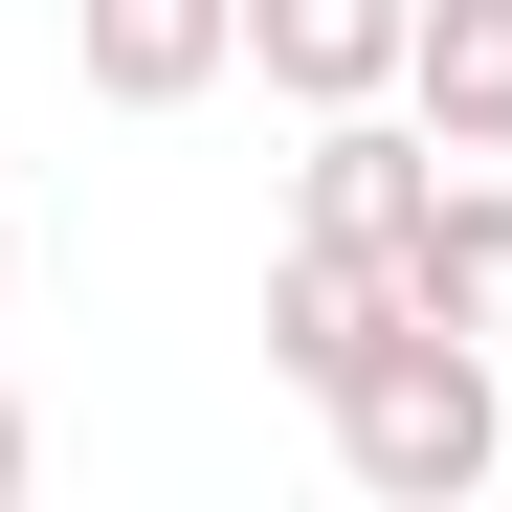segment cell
Wrapping results in <instances>:
<instances>
[{
  "label": "cell",
  "instance_id": "6da1fadb",
  "mask_svg": "<svg viewBox=\"0 0 512 512\" xmlns=\"http://www.w3.org/2000/svg\"><path fill=\"white\" fill-rule=\"evenodd\" d=\"M312 423H334V468H357L379 512H468V490L512 468V379H490V334H446V312H401Z\"/></svg>",
  "mask_w": 512,
  "mask_h": 512
},
{
  "label": "cell",
  "instance_id": "7a4b0ae2",
  "mask_svg": "<svg viewBox=\"0 0 512 512\" xmlns=\"http://www.w3.org/2000/svg\"><path fill=\"white\" fill-rule=\"evenodd\" d=\"M67 67H90V112H201L245 67V0H67Z\"/></svg>",
  "mask_w": 512,
  "mask_h": 512
},
{
  "label": "cell",
  "instance_id": "3957f363",
  "mask_svg": "<svg viewBox=\"0 0 512 512\" xmlns=\"http://www.w3.org/2000/svg\"><path fill=\"white\" fill-rule=\"evenodd\" d=\"M379 334H401V268H379V245H312V223H290V245H268V379H290V401H334Z\"/></svg>",
  "mask_w": 512,
  "mask_h": 512
},
{
  "label": "cell",
  "instance_id": "277c9868",
  "mask_svg": "<svg viewBox=\"0 0 512 512\" xmlns=\"http://www.w3.org/2000/svg\"><path fill=\"white\" fill-rule=\"evenodd\" d=\"M401 112L446 156H512V0H401Z\"/></svg>",
  "mask_w": 512,
  "mask_h": 512
},
{
  "label": "cell",
  "instance_id": "5b68a950",
  "mask_svg": "<svg viewBox=\"0 0 512 512\" xmlns=\"http://www.w3.org/2000/svg\"><path fill=\"white\" fill-rule=\"evenodd\" d=\"M401 312L512 334V179H490V156H446V201H423V245H401Z\"/></svg>",
  "mask_w": 512,
  "mask_h": 512
},
{
  "label": "cell",
  "instance_id": "8992f818",
  "mask_svg": "<svg viewBox=\"0 0 512 512\" xmlns=\"http://www.w3.org/2000/svg\"><path fill=\"white\" fill-rule=\"evenodd\" d=\"M245 67L290 112H357V90H401V0H245Z\"/></svg>",
  "mask_w": 512,
  "mask_h": 512
},
{
  "label": "cell",
  "instance_id": "52a82bcc",
  "mask_svg": "<svg viewBox=\"0 0 512 512\" xmlns=\"http://www.w3.org/2000/svg\"><path fill=\"white\" fill-rule=\"evenodd\" d=\"M23 468H45V423H23V379H0V490H23Z\"/></svg>",
  "mask_w": 512,
  "mask_h": 512
},
{
  "label": "cell",
  "instance_id": "ba28073f",
  "mask_svg": "<svg viewBox=\"0 0 512 512\" xmlns=\"http://www.w3.org/2000/svg\"><path fill=\"white\" fill-rule=\"evenodd\" d=\"M0 290H23V223H0Z\"/></svg>",
  "mask_w": 512,
  "mask_h": 512
}]
</instances>
